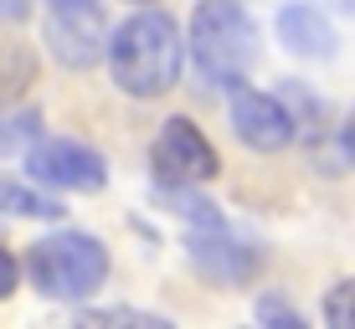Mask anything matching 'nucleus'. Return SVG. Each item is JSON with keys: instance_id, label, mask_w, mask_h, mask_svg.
<instances>
[{"instance_id": "nucleus-1", "label": "nucleus", "mask_w": 355, "mask_h": 329, "mask_svg": "<svg viewBox=\"0 0 355 329\" xmlns=\"http://www.w3.org/2000/svg\"><path fill=\"white\" fill-rule=\"evenodd\" d=\"M103 57H108L114 82L129 98H160V93H170L180 82V67H186L180 26L165 10H150V6H139L124 26H114Z\"/></svg>"}, {"instance_id": "nucleus-2", "label": "nucleus", "mask_w": 355, "mask_h": 329, "mask_svg": "<svg viewBox=\"0 0 355 329\" xmlns=\"http://www.w3.org/2000/svg\"><path fill=\"white\" fill-rule=\"evenodd\" d=\"M191 62L206 82L237 88L258 62V26L237 0H201L191 16Z\"/></svg>"}, {"instance_id": "nucleus-3", "label": "nucleus", "mask_w": 355, "mask_h": 329, "mask_svg": "<svg viewBox=\"0 0 355 329\" xmlns=\"http://www.w3.org/2000/svg\"><path fill=\"white\" fill-rule=\"evenodd\" d=\"M31 288L46 299H88L108 278V247L88 231H52L26 252Z\"/></svg>"}, {"instance_id": "nucleus-4", "label": "nucleus", "mask_w": 355, "mask_h": 329, "mask_svg": "<svg viewBox=\"0 0 355 329\" xmlns=\"http://www.w3.org/2000/svg\"><path fill=\"white\" fill-rule=\"evenodd\" d=\"M150 165H155V180H160V186H196V180H211L216 170H222L211 139H206L191 118H165V129L155 134Z\"/></svg>"}, {"instance_id": "nucleus-5", "label": "nucleus", "mask_w": 355, "mask_h": 329, "mask_svg": "<svg viewBox=\"0 0 355 329\" xmlns=\"http://www.w3.org/2000/svg\"><path fill=\"white\" fill-rule=\"evenodd\" d=\"M26 175L42 180V186H52V190H103L108 165L88 144L46 139V144H31L26 150Z\"/></svg>"}, {"instance_id": "nucleus-6", "label": "nucleus", "mask_w": 355, "mask_h": 329, "mask_svg": "<svg viewBox=\"0 0 355 329\" xmlns=\"http://www.w3.org/2000/svg\"><path fill=\"white\" fill-rule=\"evenodd\" d=\"M232 134H237L248 150L258 154H273L293 144V114L284 98L273 93H258V88H237L232 93Z\"/></svg>"}, {"instance_id": "nucleus-7", "label": "nucleus", "mask_w": 355, "mask_h": 329, "mask_svg": "<svg viewBox=\"0 0 355 329\" xmlns=\"http://www.w3.org/2000/svg\"><path fill=\"white\" fill-rule=\"evenodd\" d=\"M46 42H52L57 62H67V67H93L98 57H103L108 36H103V21H98V10L83 6V10H52Z\"/></svg>"}, {"instance_id": "nucleus-8", "label": "nucleus", "mask_w": 355, "mask_h": 329, "mask_svg": "<svg viewBox=\"0 0 355 329\" xmlns=\"http://www.w3.org/2000/svg\"><path fill=\"white\" fill-rule=\"evenodd\" d=\"M191 263L201 267L206 278H216V283H242V278L258 267L248 247H237V242L227 237V226H191Z\"/></svg>"}, {"instance_id": "nucleus-9", "label": "nucleus", "mask_w": 355, "mask_h": 329, "mask_svg": "<svg viewBox=\"0 0 355 329\" xmlns=\"http://www.w3.org/2000/svg\"><path fill=\"white\" fill-rule=\"evenodd\" d=\"M278 42H284L293 57H329L335 52L329 21L320 16V6H304V0H293V6L278 10Z\"/></svg>"}, {"instance_id": "nucleus-10", "label": "nucleus", "mask_w": 355, "mask_h": 329, "mask_svg": "<svg viewBox=\"0 0 355 329\" xmlns=\"http://www.w3.org/2000/svg\"><path fill=\"white\" fill-rule=\"evenodd\" d=\"M57 211H62L57 201H46L31 186H16V180L0 175V216H57Z\"/></svg>"}, {"instance_id": "nucleus-11", "label": "nucleus", "mask_w": 355, "mask_h": 329, "mask_svg": "<svg viewBox=\"0 0 355 329\" xmlns=\"http://www.w3.org/2000/svg\"><path fill=\"white\" fill-rule=\"evenodd\" d=\"M324 324L335 329H355V278H340L324 299Z\"/></svg>"}, {"instance_id": "nucleus-12", "label": "nucleus", "mask_w": 355, "mask_h": 329, "mask_svg": "<svg viewBox=\"0 0 355 329\" xmlns=\"http://www.w3.org/2000/svg\"><path fill=\"white\" fill-rule=\"evenodd\" d=\"M36 134V124L31 118H0V154H10V150H21Z\"/></svg>"}, {"instance_id": "nucleus-13", "label": "nucleus", "mask_w": 355, "mask_h": 329, "mask_svg": "<svg viewBox=\"0 0 355 329\" xmlns=\"http://www.w3.org/2000/svg\"><path fill=\"white\" fill-rule=\"evenodd\" d=\"M88 324H144V329H160L165 319H155V314H129V309H103V314H88Z\"/></svg>"}, {"instance_id": "nucleus-14", "label": "nucleus", "mask_w": 355, "mask_h": 329, "mask_svg": "<svg viewBox=\"0 0 355 329\" xmlns=\"http://www.w3.org/2000/svg\"><path fill=\"white\" fill-rule=\"evenodd\" d=\"M258 319H263V324H304L299 314L288 309V303H273V299H263V303H258Z\"/></svg>"}, {"instance_id": "nucleus-15", "label": "nucleus", "mask_w": 355, "mask_h": 329, "mask_svg": "<svg viewBox=\"0 0 355 329\" xmlns=\"http://www.w3.org/2000/svg\"><path fill=\"white\" fill-rule=\"evenodd\" d=\"M16 283H21V267H16V258H10L6 247H0V299L16 294Z\"/></svg>"}, {"instance_id": "nucleus-16", "label": "nucleus", "mask_w": 355, "mask_h": 329, "mask_svg": "<svg viewBox=\"0 0 355 329\" xmlns=\"http://www.w3.org/2000/svg\"><path fill=\"white\" fill-rule=\"evenodd\" d=\"M31 10V0H0V21H21Z\"/></svg>"}, {"instance_id": "nucleus-17", "label": "nucleus", "mask_w": 355, "mask_h": 329, "mask_svg": "<svg viewBox=\"0 0 355 329\" xmlns=\"http://www.w3.org/2000/svg\"><path fill=\"white\" fill-rule=\"evenodd\" d=\"M340 139H345V160L355 165V114L345 118V129H340Z\"/></svg>"}, {"instance_id": "nucleus-18", "label": "nucleus", "mask_w": 355, "mask_h": 329, "mask_svg": "<svg viewBox=\"0 0 355 329\" xmlns=\"http://www.w3.org/2000/svg\"><path fill=\"white\" fill-rule=\"evenodd\" d=\"M52 10H83V6H93V0H46Z\"/></svg>"}, {"instance_id": "nucleus-19", "label": "nucleus", "mask_w": 355, "mask_h": 329, "mask_svg": "<svg viewBox=\"0 0 355 329\" xmlns=\"http://www.w3.org/2000/svg\"><path fill=\"white\" fill-rule=\"evenodd\" d=\"M329 6H335V10H350V16H355V0H329Z\"/></svg>"}, {"instance_id": "nucleus-20", "label": "nucleus", "mask_w": 355, "mask_h": 329, "mask_svg": "<svg viewBox=\"0 0 355 329\" xmlns=\"http://www.w3.org/2000/svg\"><path fill=\"white\" fill-rule=\"evenodd\" d=\"M129 6H155V0H129Z\"/></svg>"}]
</instances>
